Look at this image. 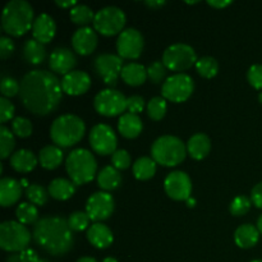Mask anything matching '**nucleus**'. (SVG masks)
I'll list each match as a JSON object with an SVG mask.
<instances>
[{
  "label": "nucleus",
  "instance_id": "nucleus-32",
  "mask_svg": "<svg viewBox=\"0 0 262 262\" xmlns=\"http://www.w3.org/2000/svg\"><path fill=\"white\" fill-rule=\"evenodd\" d=\"M156 173V163L154 159L143 156L137 159L133 164V176L138 181H148L152 178Z\"/></svg>",
  "mask_w": 262,
  "mask_h": 262
},
{
  "label": "nucleus",
  "instance_id": "nucleus-25",
  "mask_svg": "<svg viewBox=\"0 0 262 262\" xmlns=\"http://www.w3.org/2000/svg\"><path fill=\"white\" fill-rule=\"evenodd\" d=\"M38 159L30 150H18L10 156V166L18 173H30L36 168Z\"/></svg>",
  "mask_w": 262,
  "mask_h": 262
},
{
  "label": "nucleus",
  "instance_id": "nucleus-50",
  "mask_svg": "<svg viewBox=\"0 0 262 262\" xmlns=\"http://www.w3.org/2000/svg\"><path fill=\"white\" fill-rule=\"evenodd\" d=\"M19 257L22 262H41V260H42V258L38 257L37 252L31 250V248H27V250L22 251V252L19 253Z\"/></svg>",
  "mask_w": 262,
  "mask_h": 262
},
{
  "label": "nucleus",
  "instance_id": "nucleus-55",
  "mask_svg": "<svg viewBox=\"0 0 262 262\" xmlns=\"http://www.w3.org/2000/svg\"><path fill=\"white\" fill-rule=\"evenodd\" d=\"M77 262H97L94 257H90V256H84V257H81L77 260Z\"/></svg>",
  "mask_w": 262,
  "mask_h": 262
},
{
  "label": "nucleus",
  "instance_id": "nucleus-29",
  "mask_svg": "<svg viewBox=\"0 0 262 262\" xmlns=\"http://www.w3.org/2000/svg\"><path fill=\"white\" fill-rule=\"evenodd\" d=\"M120 77L127 84L137 87L145 83L146 78H147V69L142 64L128 63L123 67L122 76Z\"/></svg>",
  "mask_w": 262,
  "mask_h": 262
},
{
  "label": "nucleus",
  "instance_id": "nucleus-12",
  "mask_svg": "<svg viewBox=\"0 0 262 262\" xmlns=\"http://www.w3.org/2000/svg\"><path fill=\"white\" fill-rule=\"evenodd\" d=\"M123 59L114 54H101L94 60V71L107 86H115L122 76Z\"/></svg>",
  "mask_w": 262,
  "mask_h": 262
},
{
  "label": "nucleus",
  "instance_id": "nucleus-34",
  "mask_svg": "<svg viewBox=\"0 0 262 262\" xmlns=\"http://www.w3.org/2000/svg\"><path fill=\"white\" fill-rule=\"evenodd\" d=\"M69 17H71L72 22L76 23L79 26H86L89 23L94 22L95 19V13L92 12V9L87 5L83 4H77L76 7H73L69 12Z\"/></svg>",
  "mask_w": 262,
  "mask_h": 262
},
{
  "label": "nucleus",
  "instance_id": "nucleus-56",
  "mask_svg": "<svg viewBox=\"0 0 262 262\" xmlns=\"http://www.w3.org/2000/svg\"><path fill=\"white\" fill-rule=\"evenodd\" d=\"M187 205H188L189 207H193V206H196V200H193L192 199V197H189L188 200H187Z\"/></svg>",
  "mask_w": 262,
  "mask_h": 262
},
{
  "label": "nucleus",
  "instance_id": "nucleus-14",
  "mask_svg": "<svg viewBox=\"0 0 262 262\" xmlns=\"http://www.w3.org/2000/svg\"><path fill=\"white\" fill-rule=\"evenodd\" d=\"M166 194L174 201H187L192 193V182L184 171H171L164 181Z\"/></svg>",
  "mask_w": 262,
  "mask_h": 262
},
{
  "label": "nucleus",
  "instance_id": "nucleus-36",
  "mask_svg": "<svg viewBox=\"0 0 262 262\" xmlns=\"http://www.w3.org/2000/svg\"><path fill=\"white\" fill-rule=\"evenodd\" d=\"M14 146L15 140L13 133L5 125H2L0 127V158H2V160L9 158L10 154L14 150Z\"/></svg>",
  "mask_w": 262,
  "mask_h": 262
},
{
  "label": "nucleus",
  "instance_id": "nucleus-33",
  "mask_svg": "<svg viewBox=\"0 0 262 262\" xmlns=\"http://www.w3.org/2000/svg\"><path fill=\"white\" fill-rule=\"evenodd\" d=\"M17 220L23 225L36 224L38 222V211L36 206L31 202H22L17 206L15 210Z\"/></svg>",
  "mask_w": 262,
  "mask_h": 262
},
{
  "label": "nucleus",
  "instance_id": "nucleus-9",
  "mask_svg": "<svg viewBox=\"0 0 262 262\" xmlns=\"http://www.w3.org/2000/svg\"><path fill=\"white\" fill-rule=\"evenodd\" d=\"M161 61L170 71L183 72L196 66L197 55L192 46L187 43H174L164 51Z\"/></svg>",
  "mask_w": 262,
  "mask_h": 262
},
{
  "label": "nucleus",
  "instance_id": "nucleus-26",
  "mask_svg": "<svg viewBox=\"0 0 262 262\" xmlns=\"http://www.w3.org/2000/svg\"><path fill=\"white\" fill-rule=\"evenodd\" d=\"M260 234L261 233L255 225L242 224L235 229L234 242L241 248H252L257 245Z\"/></svg>",
  "mask_w": 262,
  "mask_h": 262
},
{
  "label": "nucleus",
  "instance_id": "nucleus-28",
  "mask_svg": "<svg viewBox=\"0 0 262 262\" xmlns=\"http://www.w3.org/2000/svg\"><path fill=\"white\" fill-rule=\"evenodd\" d=\"M48 192L53 199L58 201H66L71 199L76 192V184L72 181L64 178H56L50 182L48 187Z\"/></svg>",
  "mask_w": 262,
  "mask_h": 262
},
{
  "label": "nucleus",
  "instance_id": "nucleus-8",
  "mask_svg": "<svg viewBox=\"0 0 262 262\" xmlns=\"http://www.w3.org/2000/svg\"><path fill=\"white\" fill-rule=\"evenodd\" d=\"M94 30L104 36L122 33L125 26V14L118 7H105L95 13Z\"/></svg>",
  "mask_w": 262,
  "mask_h": 262
},
{
  "label": "nucleus",
  "instance_id": "nucleus-51",
  "mask_svg": "<svg viewBox=\"0 0 262 262\" xmlns=\"http://www.w3.org/2000/svg\"><path fill=\"white\" fill-rule=\"evenodd\" d=\"M207 4L214 8H217V9H222V8H225L232 4V2L230 0H209Z\"/></svg>",
  "mask_w": 262,
  "mask_h": 262
},
{
  "label": "nucleus",
  "instance_id": "nucleus-42",
  "mask_svg": "<svg viewBox=\"0 0 262 262\" xmlns=\"http://www.w3.org/2000/svg\"><path fill=\"white\" fill-rule=\"evenodd\" d=\"M0 90H2L3 97H13L20 92V84L17 79L12 77H3L0 82Z\"/></svg>",
  "mask_w": 262,
  "mask_h": 262
},
{
  "label": "nucleus",
  "instance_id": "nucleus-41",
  "mask_svg": "<svg viewBox=\"0 0 262 262\" xmlns=\"http://www.w3.org/2000/svg\"><path fill=\"white\" fill-rule=\"evenodd\" d=\"M251 205H252V201L248 197L238 196L232 201L229 210L232 212V215H234V216H243V215H246L250 211Z\"/></svg>",
  "mask_w": 262,
  "mask_h": 262
},
{
  "label": "nucleus",
  "instance_id": "nucleus-11",
  "mask_svg": "<svg viewBox=\"0 0 262 262\" xmlns=\"http://www.w3.org/2000/svg\"><path fill=\"white\" fill-rule=\"evenodd\" d=\"M94 106L95 110L100 115H104V117H117V115L120 114L123 115V113L127 110V97L118 90H101L95 96Z\"/></svg>",
  "mask_w": 262,
  "mask_h": 262
},
{
  "label": "nucleus",
  "instance_id": "nucleus-52",
  "mask_svg": "<svg viewBox=\"0 0 262 262\" xmlns=\"http://www.w3.org/2000/svg\"><path fill=\"white\" fill-rule=\"evenodd\" d=\"M55 4L60 8H71L72 9V8L77 5V2L76 0H67V2H63V0H61V2L60 0H56Z\"/></svg>",
  "mask_w": 262,
  "mask_h": 262
},
{
  "label": "nucleus",
  "instance_id": "nucleus-53",
  "mask_svg": "<svg viewBox=\"0 0 262 262\" xmlns=\"http://www.w3.org/2000/svg\"><path fill=\"white\" fill-rule=\"evenodd\" d=\"M146 5H147V7H150V8H154V9H155V8H160V7H163V5H165V2H164V0H148V2H146Z\"/></svg>",
  "mask_w": 262,
  "mask_h": 262
},
{
  "label": "nucleus",
  "instance_id": "nucleus-10",
  "mask_svg": "<svg viewBox=\"0 0 262 262\" xmlns=\"http://www.w3.org/2000/svg\"><path fill=\"white\" fill-rule=\"evenodd\" d=\"M194 90L193 79L186 73H177L168 77L161 87V94L165 100L183 102L191 97Z\"/></svg>",
  "mask_w": 262,
  "mask_h": 262
},
{
  "label": "nucleus",
  "instance_id": "nucleus-31",
  "mask_svg": "<svg viewBox=\"0 0 262 262\" xmlns=\"http://www.w3.org/2000/svg\"><path fill=\"white\" fill-rule=\"evenodd\" d=\"M23 58L28 64H32V66L41 64L46 58L45 45L38 42L35 38H28L23 45Z\"/></svg>",
  "mask_w": 262,
  "mask_h": 262
},
{
  "label": "nucleus",
  "instance_id": "nucleus-7",
  "mask_svg": "<svg viewBox=\"0 0 262 262\" xmlns=\"http://www.w3.org/2000/svg\"><path fill=\"white\" fill-rule=\"evenodd\" d=\"M31 241L30 230L19 222H4L0 225V247L7 252H22Z\"/></svg>",
  "mask_w": 262,
  "mask_h": 262
},
{
  "label": "nucleus",
  "instance_id": "nucleus-60",
  "mask_svg": "<svg viewBox=\"0 0 262 262\" xmlns=\"http://www.w3.org/2000/svg\"><path fill=\"white\" fill-rule=\"evenodd\" d=\"M258 101H260L261 104H262V92H260V94H258Z\"/></svg>",
  "mask_w": 262,
  "mask_h": 262
},
{
  "label": "nucleus",
  "instance_id": "nucleus-38",
  "mask_svg": "<svg viewBox=\"0 0 262 262\" xmlns=\"http://www.w3.org/2000/svg\"><path fill=\"white\" fill-rule=\"evenodd\" d=\"M49 196H50L49 192L42 186H40V184H30V187L26 188V197L33 205L43 206L48 202Z\"/></svg>",
  "mask_w": 262,
  "mask_h": 262
},
{
  "label": "nucleus",
  "instance_id": "nucleus-49",
  "mask_svg": "<svg viewBox=\"0 0 262 262\" xmlns=\"http://www.w3.org/2000/svg\"><path fill=\"white\" fill-rule=\"evenodd\" d=\"M251 201L257 209H262V182L256 184L251 192Z\"/></svg>",
  "mask_w": 262,
  "mask_h": 262
},
{
  "label": "nucleus",
  "instance_id": "nucleus-20",
  "mask_svg": "<svg viewBox=\"0 0 262 262\" xmlns=\"http://www.w3.org/2000/svg\"><path fill=\"white\" fill-rule=\"evenodd\" d=\"M56 32V25L53 17L46 13L37 15L32 26V35L35 40L41 43L50 42Z\"/></svg>",
  "mask_w": 262,
  "mask_h": 262
},
{
  "label": "nucleus",
  "instance_id": "nucleus-15",
  "mask_svg": "<svg viewBox=\"0 0 262 262\" xmlns=\"http://www.w3.org/2000/svg\"><path fill=\"white\" fill-rule=\"evenodd\" d=\"M117 50L122 59L140 58L143 50V36L136 28H127L118 37Z\"/></svg>",
  "mask_w": 262,
  "mask_h": 262
},
{
  "label": "nucleus",
  "instance_id": "nucleus-21",
  "mask_svg": "<svg viewBox=\"0 0 262 262\" xmlns=\"http://www.w3.org/2000/svg\"><path fill=\"white\" fill-rule=\"evenodd\" d=\"M22 196V184L15 179L5 177L0 181V205L9 207L17 204Z\"/></svg>",
  "mask_w": 262,
  "mask_h": 262
},
{
  "label": "nucleus",
  "instance_id": "nucleus-1",
  "mask_svg": "<svg viewBox=\"0 0 262 262\" xmlns=\"http://www.w3.org/2000/svg\"><path fill=\"white\" fill-rule=\"evenodd\" d=\"M19 95L28 112L43 117L58 107L63 97V89L53 72L35 69L23 77Z\"/></svg>",
  "mask_w": 262,
  "mask_h": 262
},
{
  "label": "nucleus",
  "instance_id": "nucleus-16",
  "mask_svg": "<svg viewBox=\"0 0 262 262\" xmlns=\"http://www.w3.org/2000/svg\"><path fill=\"white\" fill-rule=\"evenodd\" d=\"M114 211V200L110 193L100 191L90 196L86 204V212L92 222H102Z\"/></svg>",
  "mask_w": 262,
  "mask_h": 262
},
{
  "label": "nucleus",
  "instance_id": "nucleus-6",
  "mask_svg": "<svg viewBox=\"0 0 262 262\" xmlns=\"http://www.w3.org/2000/svg\"><path fill=\"white\" fill-rule=\"evenodd\" d=\"M187 146L176 136H161L151 146V156L156 164L163 166H176L184 160Z\"/></svg>",
  "mask_w": 262,
  "mask_h": 262
},
{
  "label": "nucleus",
  "instance_id": "nucleus-24",
  "mask_svg": "<svg viewBox=\"0 0 262 262\" xmlns=\"http://www.w3.org/2000/svg\"><path fill=\"white\" fill-rule=\"evenodd\" d=\"M211 150V141L205 133H196L187 142V152L194 160H202Z\"/></svg>",
  "mask_w": 262,
  "mask_h": 262
},
{
  "label": "nucleus",
  "instance_id": "nucleus-30",
  "mask_svg": "<svg viewBox=\"0 0 262 262\" xmlns=\"http://www.w3.org/2000/svg\"><path fill=\"white\" fill-rule=\"evenodd\" d=\"M120 183H122V176H120L119 170L113 165L105 166L97 174V184L102 191H114L120 186Z\"/></svg>",
  "mask_w": 262,
  "mask_h": 262
},
{
  "label": "nucleus",
  "instance_id": "nucleus-18",
  "mask_svg": "<svg viewBox=\"0 0 262 262\" xmlns=\"http://www.w3.org/2000/svg\"><path fill=\"white\" fill-rule=\"evenodd\" d=\"M77 66V58L71 49L56 48L49 58V67L59 74H68Z\"/></svg>",
  "mask_w": 262,
  "mask_h": 262
},
{
  "label": "nucleus",
  "instance_id": "nucleus-40",
  "mask_svg": "<svg viewBox=\"0 0 262 262\" xmlns=\"http://www.w3.org/2000/svg\"><path fill=\"white\" fill-rule=\"evenodd\" d=\"M12 130L19 138H27L32 135V124L27 118L17 117L12 122Z\"/></svg>",
  "mask_w": 262,
  "mask_h": 262
},
{
  "label": "nucleus",
  "instance_id": "nucleus-37",
  "mask_svg": "<svg viewBox=\"0 0 262 262\" xmlns=\"http://www.w3.org/2000/svg\"><path fill=\"white\" fill-rule=\"evenodd\" d=\"M147 114L150 119L159 122L166 114V100L161 96H155L148 101Z\"/></svg>",
  "mask_w": 262,
  "mask_h": 262
},
{
  "label": "nucleus",
  "instance_id": "nucleus-23",
  "mask_svg": "<svg viewBox=\"0 0 262 262\" xmlns=\"http://www.w3.org/2000/svg\"><path fill=\"white\" fill-rule=\"evenodd\" d=\"M143 123L141 118L137 114H132V113H125V114L120 115L119 122H118V129L123 137L132 140L140 136L142 132Z\"/></svg>",
  "mask_w": 262,
  "mask_h": 262
},
{
  "label": "nucleus",
  "instance_id": "nucleus-47",
  "mask_svg": "<svg viewBox=\"0 0 262 262\" xmlns=\"http://www.w3.org/2000/svg\"><path fill=\"white\" fill-rule=\"evenodd\" d=\"M143 107H145V100L140 95H133L127 99V110H129L132 114L138 115V113L142 112Z\"/></svg>",
  "mask_w": 262,
  "mask_h": 262
},
{
  "label": "nucleus",
  "instance_id": "nucleus-58",
  "mask_svg": "<svg viewBox=\"0 0 262 262\" xmlns=\"http://www.w3.org/2000/svg\"><path fill=\"white\" fill-rule=\"evenodd\" d=\"M102 262H118V261L115 260L114 257H106V258H104V261Z\"/></svg>",
  "mask_w": 262,
  "mask_h": 262
},
{
  "label": "nucleus",
  "instance_id": "nucleus-35",
  "mask_svg": "<svg viewBox=\"0 0 262 262\" xmlns=\"http://www.w3.org/2000/svg\"><path fill=\"white\" fill-rule=\"evenodd\" d=\"M196 71L204 78H212L217 74L219 64H217L216 59L212 58V56H204V58L197 60Z\"/></svg>",
  "mask_w": 262,
  "mask_h": 262
},
{
  "label": "nucleus",
  "instance_id": "nucleus-54",
  "mask_svg": "<svg viewBox=\"0 0 262 262\" xmlns=\"http://www.w3.org/2000/svg\"><path fill=\"white\" fill-rule=\"evenodd\" d=\"M7 262H22V261H20L19 255H12L7 258Z\"/></svg>",
  "mask_w": 262,
  "mask_h": 262
},
{
  "label": "nucleus",
  "instance_id": "nucleus-22",
  "mask_svg": "<svg viewBox=\"0 0 262 262\" xmlns=\"http://www.w3.org/2000/svg\"><path fill=\"white\" fill-rule=\"evenodd\" d=\"M87 239L96 248L104 250V248L112 246L114 235L109 227L104 225L102 223H95V224L90 225V228L87 229Z\"/></svg>",
  "mask_w": 262,
  "mask_h": 262
},
{
  "label": "nucleus",
  "instance_id": "nucleus-61",
  "mask_svg": "<svg viewBox=\"0 0 262 262\" xmlns=\"http://www.w3.org/2000/svg\"><path fill=\"white\" fill-rule=\"evenodd\" d=\"M251 262H262V260H253V261H251Z\"/></svg>",
  "mask_w": 262,
  "mask_h": 262
},
{
  "label": "nucleus",
  "instance_id": "nucleus-45",
  "mask_svg": "<svg viewBox=\"0 0 262 262\" xmlns=\"http://www.w3.org/2000/svg\"><path fill=\"white\" fill-rule=\"evenodd\" d=\"M248 82L251 86L256 90H262V66L261 64H253L247 73Z\"/></svg>",
  "mask_w": 262,
  "mask_h": 262
},
{
  "label": "nucleus",
  "instance_id": "nucleus-4",
  "mask_svg": "<svg viewBox=\"0 0 262 262\" xmlns=\"http://www.w3.org/2000/svg\"><path fill=\"white\" fill-rule=\"evenodd\" d=\"M84 132V122L74 114L60 115L50 127L51 141L58 147H72L82 140Z\"/></svg>",
  "mask_w": 262,
  "mask_h": 262
},
{
  "label": "nucleus",
  "instance_id": "nucleus-43",
  "mask_svg": "<svg viewBox=\"0 0 262 262\" xmlns=\"http://www.w3.org/2000/svg\"><path fill=\"white\" fill-rule=\"evenodd\" d=\"M166 71L168 68L165 67V64L163 61H154L148 66L147 68V77L154 82V83H160L166 76Z\"/></svg>",
  "mask_w": 262,
  "mask_h": 262
},
{
  "label": "nucleus",
  "instance_id": "nucleus-27",
  "mask_svg": "<svg viewBox=\"0 0 262 262\" xmlns=\"http://www.w3.org/2000/svg\"><path fill=\"white\" fill-rule=\"evenodd\" d=\"M63 151L56 145H48L42 147L38 152V163L41 164L43 169L48 170H54L58 168L63 161Z\"/></svg>",
  "mask_w": 262,
  "mask_h": 262
},
{
  "label": "nucleus",
  "instance_id": "nucleus-2",
  "mask_svg": "<svg viewBox=\"0 0 262 262\" xmlns=\"http://www.w3.org/2000/svg\"><path fill=\"white\" fill-rule=\"evenodd\" d=\"M32 237L42 250L53 256H63L73 247V234L68 220L60 216H46L33 227Z\"/></svg>",
  "mask_w": 262,
  "mask_h": 262
},
{
  "label": "nucleus",
  "instance_id": "nucleus-19",
  "mask_svg": "<svg viewBox=\"0 0 262 262\" xmlns=\"http://www.w3.org/2000/svg\"><path fill=\"white\" fill-rule=\"evenodd\" d=\"M72 46L79 55H90L97 46V35L91 27H81L72 36Z\"/></svg>",
  "mask_w": 262,
  "mask_h": 262
},
{
  "label": "nucleus",
  "instance_id": "nucleus-17",
  "mask_svg": "<svg viewBox=\"0 0 262 262\" xmlns=\"http://www.w3.org/2000/svg\"><path fill=\"white\" fill-rule=\"evenodd\" d=\"M91 86V78L83 71H72L61 79L63 92L71 96H79L89 91Z\"/></svg>",
  "mask_w": 262,
  "mask_h": 262
},
{
  "label": "nucleus",
  "instance_id": "nucleus-48",
  "mask_svg": "<svg viewBox=\"0 0 262 262\" xmlns=\"http://www.w3.org/2000/svg\"><path fill=\"white\" fill-rule=\"evenodd\" d=\"M13 53H14V42H13L12 38L7 37V36H2L0 37V58L5 60Z\"/></svg>",
  "mask_w": 262,
  "mask_h": 262
},
{
  "label": "nucleus",
  "instance_id": "nucleus-3",
  "mask_svg": "<svg viewBox=\"0 0 262 262\" xmlns=\"http://www.w3.org/2000/svg\"><path fill=\"white\" fill-rule=\"evenodd\" d=\"M33 9L26 0H10L3 9L2 27L8 35L19 37L32 28Z\"/></svg>",
  "mask_w": 262,
  "mask_h": 262
},
{
  "label": "nucleus",
  "instance_id": "nucleus-39",
  "mask_svg": "<svg viewBox=\"0 0 262 262\" xmlns=\"http://www.w3.org/2000/svg\"><path fill=\"white\" fill-rule=\"evenodd\" d=\"M90 222H91V219L86 211H76L69 215L68 217V225L72 232H82V230L87 229V228H90Z\"/></svg>",
  "mask_w": 262,
  "mask_h": 262
},
{
  "label": "nucleus",
  "instance_id": "nucleus-59",
  "mask_svg": "<svg viewBox=\"0 0 262 262\" xmlns=\"http://www.w3.org/2000/svg\"><path fill=\"white\" fill-rule=\"evenodd\" d=\"M20 184H22V187H26V188H28V187H30L26 179H22V181H20Z\"/></svg>",
  "mask_w": 262,
  "mask_h": 262
},
{
  "label": "nucleus",
  "instance_id": "nucleus-46",
  "mask_svg": "<svg viewBox=\"0 0 262 262\" xmlns=\"http://www.w3.org/2000/svg\"><path fill=\"white\" fill-rule=\"evenodd\" d=\"M13 115H14V105L7 97H0V122L4 124L12 119Z\"/></svg>",
  "mask_w": 262,
  "mask_h": 262
},
{
  "label": "nucleus",
  "instance_id": "nucleus-44",
  "mask_svg": "<svg viewBox=\"0 0 262 262\" xmlns=\"http://www.w3.org/2000/svg\"><path fill=\"white\" fill-rule=\"evenodd\" d=\"M112 164L118 170H124L130 165V155L125 150H117L112 155Z\"/></svg>",
  "mask_w": 262,
  "mask_h": 262
},
{
  "label": "nucleus",
  "instance_id": "nucleus-57",
  "mask_svg": "<svg viewBox=\"0 0 262 262\" xmlns=\"http://www.w3.org/2000/svg\"><path fill=\"white\" fill-rule=\"evenodd\" d=\"M257 229H258V232L262 234V214L260 215V217H258V220H257Z\"/></svg>",
  "mask_w": 262,
  "mask_h": 262
},
{
  "label": "nucleus",
  "instance_id": "nucleus-5",
  "mask_svg": "<svg viewBox=\"0 0 262 262\" xmlns=\"http://www.w3.org/2000/svg\"><path fill=\"white\" fill-rule=\"evenodd\" d=\"M66 169L71 181L76 186H82L94 179L97 170L96 159L86 148H76L67 156Z\"/></svg>",
  "mask_w": 262,
  "mask_h": 262
},
{
  "label": "nucleus",
  "instance_id": "nucleus-13",
  "mask_svg": "<svg viewBox=\"0 0 262 262\" xmlns=\"http://www.w3.org/2000/svg\"><path fill=\"white\" fill-rule=\"evenodd\" d=\"M89 140L92 150L99 155H113L117 151L118 140L115 132L110 125L104 123L92 127Z\"/></svg>",
  "mask_w": 262,
  "mask_h": 262
}]
</instances>
